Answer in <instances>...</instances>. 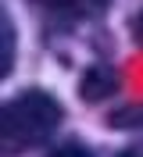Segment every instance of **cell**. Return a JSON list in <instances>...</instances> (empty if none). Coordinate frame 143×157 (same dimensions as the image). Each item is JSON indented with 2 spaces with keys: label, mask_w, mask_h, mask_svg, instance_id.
Segmentation results:
<instances>
[{
  "label": "cell",
  "mask_w": 143,
  "mask_h": 157,
  "mask_svg": "<svg viewBox=\"0 0 143 157\" xmlns=\"http://www.w3.org/2000/svg\"><path fill=\"white\" fill-rule=\"evenodd\" d=\"M61 125V104L43 89H25L18 97H11L0 114V147L4 157L25 154L54 136Z\"/></svg>",
  "instance_id": "cell-1"
},
{
  "label": "cell",
  "mask_w": 143,
  "mask_h": 157,
  "mask_svg": "<svg viewBox=\"0 0 143 157\" xmlns=\"http://www.w3.org/2000/svg\"><path fill=\"white\" fill-rule=\"evenodd\" d=\"M32 7L47 11L54 18H65V21H79V18H93L107 7V0H29Z\"/></svg>",
  "instance_id": "cell-2"
},
{
  "label": "cell",
  "mask_w": 143,
  "mask_h": 157,
  "mask_svg": "<svg viewBox=\"0 0 143 157\" xmlns=\"http://www.w3.org/2000/svg\"><path fill=\"white\" fill-rule=\"evenodd\" d=\"M11 61H14V32H11L7 18H4V75L11 71Z\"/></svg>",
  "instance_id": "cell-3"
},
{
  "label": "cell",
  "mask_w": 143,
  "mask_h": 157,
  "mask_svg": "<svg viewBox=\"0 0 143 157\" xmlns=\"http://www.w3.org/2000/svg\"><path fill=\"white\" fill-rule=\"evenodd\" d=\"M50 157H93L86 147H79V143H65V147H57Z\"/></svg>",
  "instance_id": "cell-4"
},
{
  "label": "cell",
  "mask_w": 143,
  "mask_h": 157,
  "mask_svg": "<svg viewBox=\"0 0 143 157\" xmlns=\"http://www.w3.org/2000/svg\"><path fill=\"white\" fill-rule=\"evenodd\" d=\"M133 32H136V43L143 47V11L136 14V25H133Z\"/></svg>",
  "instance_id": "cell-5"
},
{
  "label": "cell",
  "mask_w": 143,
  "mask_h": 157,
  "mask_svg": "<svg viewBox=\"0 0 143 157\" xmlns=\"http://www.w3.org/2000/svg\"><path fill=\"white\" fill-rule=\"evenodd\" d=\"M129 157H143V143H140V147H133V154H129Z\"/></svg>",
  "instance_id": "cell-6"
}]
</instances>
